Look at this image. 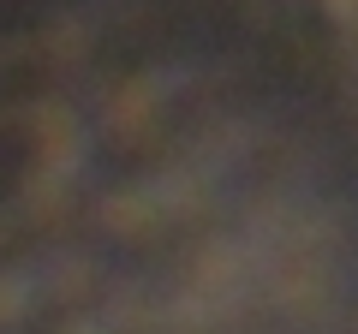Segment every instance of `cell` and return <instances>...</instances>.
<instances>
[{"label":"cell","instance_id":"obj_1","mask_svg":"<svg viewBox=\"0 0 358 334\" xmlns=\"http://www.w3.org/2000/svg\"><path fill=\"white\" fill-rule=\"evenodd\" d=\"M346 209L329 0H0V334H341Z\"/></svg>","mask_w":358,"mask_h":334}]
</instances>
